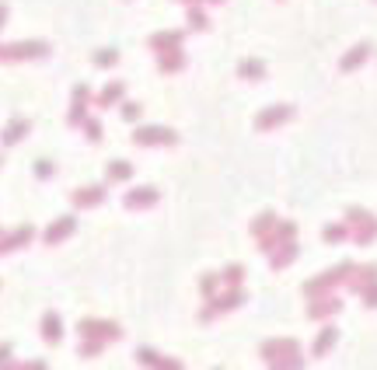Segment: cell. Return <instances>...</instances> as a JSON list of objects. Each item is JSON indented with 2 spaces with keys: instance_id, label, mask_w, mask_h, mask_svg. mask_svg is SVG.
<instances>
[{
  "instance_id": "1",
  "label": "cell",
  "mask_w": 377,
  "mask_h": 370,
  "mask_svg": "<svg viewBox=\"0 0 377 370\" xmlns=\"http://www.w3.org/2000/svg\"><path fill=\"white\" fill-rule=\"evenodd\" d=\"M346 224H349V238L356 245H371L377 238V217L364 206H346Z\"/></svg>"
},
{
  "instance_id": "2",
  "label": "cell",
  "mask_w": 377,
  "mask_h": 370,
  "mask_svg": "<svg viewBox=\"0 0 377 370\" xmlns=\"http://www.w3.org/2000/svg\"><path fill=\"white\" fill-rule=\"evenodd\" d=\"M49 56V42L25 39V42H0V63H21V60H42Z\"/></svg>"
},
{
  "instance_id": "3",
  "label": "cell",
  "mask_w": 377,
  "mask_h": 370,
  "mask_svg": "<svg viewBox=\"0 0 377 370\" xmlns=\"http://www.w3.org/2000/svg\"><path fill=\"white\" fill-rule=\"evenodd\" d=\"M133 143L136 147H175L178 133L171 126H136L133 129Z\"/></svg>"
},
{
  "instance_id": "4",
  "label": "cell",
  "mask_w": 377,
  "mask_h": 370,
  "mask_svg": "<svg viewBox=\"0 0 377 370\" xmlns=\"http://www.w3.org/2000/svg\"><path fill=\"white\" fill-rule=\"evenodd\" d=\"M74 231H77V217H74V213H63V217H56V220L42 231V241H45V245H60V241H67Z\"/></svg>"
},
{
  "instance_id": "5",
  "label": "cell",
  "mask_w": 377,
  "mask_h": 370,
  "mask_svg": "<svg viewBox=\"0 0 377 370\" xmlns=\"http://www.w3.org/2000/svg\"><path fill=\"white\" fill-rule=\"evenodd\" d=\"M293 238H297V224H293V220H280L266 238H258V248L269 255V251H276L280 245H287V241H293Z\"/></svg>"
},
{
  "instance_id": "6",
  "label": "cell",
  "mask_w": 377,
  "mask_h": 370,
  "mask_svg": "<svg viewBox=\"0 0 377 370\" xmlns=\"http://www.w3.org/2000/svg\"><path fill=\"white\" fill-rule=\"evenodd\" d=\"M293 119V105H266L255 116V129H276V126L290 123Z\"/></svg>"
},
{
  "instance_id": "7",
  "label": "cell",
  "mask_w": 377,
  "mask_h": 370,
  "mask_svg": "<svg viewBox=\"0 0 377 370\" xmlns=\"http://www.w3.org/2000/svg\"><path fill=\"white\" fill-rule=\"evenodd\" d=\"M87 109H91V87L87 84H77L74 87V98H70V112H67V123L81 126L87 119Z\"/></svg>"
},
{
  "instance_id": "8",
  "label": "cell",
  "mask_w": 377,
  "mask_h": 370,
  "mask_svg": "<svg viewBox=\"0 0 377 370\" xmlns=\"http://www.w3.org/2000/svg\"><path fill=\"white\" fill-rule=\"evenodd\" d=\"M32 238H35V227H32V224H21V227H14V231H0V255H7V251H14V248H25Z\"/></svg>"
},
{
  "instance_id": "9",
  "label": "cell",
  "mask_w": 377,
  "mask_h": 370,
  "mask_svg": "<svg viewBox=\"0 0 377 370\" xmlns=\"http://www.w3.org/2000/svg\"><path fill=\"white\" fill-rule=\"evenodd\" d=\"M105 185H81V189H74L70 192V203L77 206V210H94V206L105 203Z\"/></svg>"
},
{
  "instance_id": "10",
  "label": "cell",
  "mask_w": 377,
  "mask_h": 370,
  "mask_svg": "<svg viewBox=\"0 0 377 370\" xmlns=\"http://www.w3.org/2000/svg\"><path fill=\"white\" fill-rule=\"evenodd\" d=\"M349 269H353V266H349V262H342V266H335V269H329V273H322L318 280H311V283L304 287V293H311V297H315V293H322V290H332L335 283H342V280H346V273H349Z\"/></svg>"
},
{
  "instance_id": "11",
  "label": "cell",
  "mask_w": 377,
  "mask_h": 370,
  "mask_svg": "<svg viewBox=\"0 0 377 370\" xmlns=\"http://www.w3.org/2000/svg\"><path fill=\"white\" fill-rule=\"evenodd\" d=\"M371 53H374V45H371V42H356V45H353V49H346V56L339 60V70H342V74H353L356 67H364V63L371 60Z\"/></svg>"
},
{
  "instance_id": "12",
  "label": "cell",
  "mask_w": 377,
  "mask_h": 370,
  "mask_svg": "<svg viewBox=\"0 0 377 370\" xmlns=\"http://www.w3.org/2000/svg\"><path fill=\"white\" fill-rule=\"evenodd\" d=\"M158 200H161V192L154 185H136V189H129L123 196L126 210H147V206H154Z\"/></svg>"
},
{
  "instance_id": "13",
  "label": "cell",
  "mask_w": 377,
  "mask_h": 370,
  "mask_svg": "<svg viewBox=\"0 0 377 370\" xmlns=\"http://www.w3.org/2000/svg\"><path fill=\"white\" fill-rule=\"evenodd\" d=\"M28 133H32V123H28L25 116H14L11 123L4 126V133H0V143H4V147H14V143H21Z\"/></svg>"
},
{
  "instance_id": "14",
  "label": "cell",
  "mask_w": 377,
  "mask_h": 370,
  "mask_svg": "<svg viewBox=\"0 0 377 370\" xmlns=\"http://www.w3.org/2000/svg\"><path fill=\"white\" fill-rule=\"evenodd\" d=\"M123 94H126L123 81H109L98 94H94V105H98V109H112V105H119V102H123Z\"/></svg>"
},
{
  "instance_id": "15",
  "label": "cell",
  "mask_w": 377,
  "mask_h": 370,
  "mask_svg": "<svg viewBox=\"0 0 377 370\" xmlns=\"http://www.w3.org/2000/svg\"><path fill=\"white\" fill-rule=\"evenodd\" d=\"M377 283V266L374 262H367V266H353V276H349V287L353 290H360V293H364V290L367 287H374Z\"/></svg>"
},
{
  "instance_id": "16",
  "label": "cell",
  "mask_w": 377,
  "mask_h": 370,
  "mask_svg": "<svg viewBox=\"0 0 377 370\" xmlns=\"http://www.w3.org/2000/svg\"><path fill=\"white\" fill-rule=\"evenodd\" d=\"M182 32H154L151 39H147V45L154 49V53H171V49H182Z\"/></svg>"
},
{
  "instance_id": "17",
  "label": "cell",
  "mask_w": 377,
  "mask_h": 370,
  "mask_svg": "<svg viewBox=\"0 0 377 370\" xmlns=\"http://www.w3.org/2000/svg\"><path fill=\"white\" fill-rule=\"evenodd\" d=\"M185 25H189L192 32H207L209 28V14H207V7H203L200 0L185 7Z\"/></svg>"
},
{
  "instance_id": "18",
  "label": "cell",
  "mask_w": 377,
  "mask_h": 370,
  "mask_svg": "<svg viewBox=\"0 0 377 370\" xmlns=\"http://www.w3.org/2000/svg\"><path fill=\"white\" fill-rule=\"evenodd\" d=\"M241 300H245V293H241V290L234 287V290H227L224 297H213V300H209V308H207V311H203V315H207V318H209L213 311H231V308H238Z\"/></svg>"
},
{
  "instance_id": "19",
  "label": "cell",
  "mask_w": 377,
  "mask_h": 370,
  "mask_svg": "<svg viewBox=\"0 0 377 370\" xmlns=\"http://www.w3.org/2000/svg\"><path fill=\"white\" fill-rule=\"evenodd\" d=\"M182 67H185V53H182V49L158 53V70H161V74H178Z\"/></svg>"
},
{
  "instance_id": "20",
  "label": "cell",
  "mask_w": 377,
  "mask_h": 370,
  "mask_svg": "<svg viewBox=\"0 0 377 370\" xmlns=\"http://www.w3.org/2000/svg\"><path fill=\"white\" fill-rule=\"evenodd\" d=\"M276 224H280V217H276L273 210H266V213H258V217L251 220V238H255V241H258V238H266V234H269V231H273Z\"/></svg>"
},
{
  "instance_id": "21",
  "label": "cell",
  "mask_w": 377,
  "mask_h": 370,
  "mask_svg": "<svg viewBox=\"0 0 377 370\" xmlns=\"http://www.w3.org/2000/svg\"><path fill=\"white\" fill-rule=\"evenodd\" d=\"M297 251H300V245H297V241H287V245H280L276 251H269V262H273V269H283V266H290L293 259H297Z\"/></svg>"
},
{
  "instance_id": "22",
  "label": "cell",
  "mask_w": 377,
  "mask_h": 370,
  "mask_svg": "<svg viewBox=\"0 0 377 370\" xmlns=\"http://www.w3.org/2000/svg\"><path fill=\"white\" fill-rule=\"evenodd\" d=\"M129 178H133V165L129 161L116 158V161L105 165V182H129Z\"/></svg>"
},
{
  "instance_id": "23",
  "label": "cell",
  "mask_w": 377,
  "mask_h": 370,
  "mask_svg": "<svg viewBox=\"0 0 377 370\" xmlns=\"http://www.w3.org/2000/svg\"><path fill=\"white\" fill-rule=\"evenodd\" d=\"M238 74H241L245 81H262V77H266V63H262V60H241V63H238Z\"/></svg>"
},
{
  "instance_id": "24",
  "label": "cell",
  "mask_w": 377,
  "mask_h": 370,
  "mask_svg": "<svg viewBox=\"0 0 377 370\" xmlns=\"http://www.w3.org/2000/svg\"><path fill=\"white\" fill-rule=\"evenodd\" d=\"M322 238H325L329 245H342V241L349 238V224H346V220H339V224H329V227L322 231Z\"/></svg>"
},
{
  "instance_id": "25",
  "label": "cell",
  "mask_w": 377,
  "mask_h": 370,
  "mask_svg": "<svg viewBox=\"0 0 377 370\" xmlns=\"http://www.w3.org/2000/svg\"><path fill=\"white\" fill-rule=\"evenodd\" d=\"M81 329L87 332V335H105V339H116V335H119V329H116L112 322H84Z\"/></svg>"
},
{
  "instance_id": "26",
  "label": "cell",
  "mask_w": 377,
  "mask_h": 370,
  "mask_svg": "<svg viewBox=\"0 0 377 370\" xmlns=\"http://www.w3.org/2000/svg\"><path fill=\"white\" fill-rule=\"evenodd\" d=\"M332 311H339V300H335V297H322V300H315V308H311V315H315V318L332 315Z\"/></svg>"
},
{
  "instance_id": "27",
  "label": "cell",
  "mask_w": 377,
  "mask_h": 370,
  "mask_svg": "<svg viewBox=\"0 0 377 370\" xmlns=\"http://www.w3.org/2000/svg\"><path fill=\"white\" fill-rule=\"evenodd\" d=\"M119 112H123L126 123H140V119H143V105H140V102H123Z\"/></svg>"
},
{
  "instance_id": "28",
  "label": "cell",
  "mask_w": 377,
  "mask_h": 370,
  "mask_svg": "<svg viewBox=\"0 0 377 370\" xmlns=\"http://www.w3.org/2000/svg\"><path fill=\"white\" fill-rule=\"evenodd\" d=\"M119 63V53L116 49H98L94 53V67H116Z\"/></svg>"
},
{
  "instance_id": "29",
  "label": "cell",
  "mask_w": 377,
  "mask_h": 370,
  "mask_svg": "<svg viewBox=\"0 0 377 370\" xmlns=\"http://www.w3.org/2000/svg\"><path fill=\"white\" fill-rule=\"evenodd\" d=\"M42 335L53 339V342L60 339V318H56V315H45V318H42Z\"/></svg>"
},
{
  "instance_id": "30",
  "label": "cell",
  "mask_w": 377,
  "mask_h": 370,
  "mask_svg": "<svg viewBox=\"0 0 377 370\" xmlns=\"http://www.w3.org/2000/svg\"><path fill=\"white\" fill-rule=\"evenodd\" d=\"M81 129L87 133V143H98V140H102V123H98V119L87 116V119L81 123Z\"/></svg>"
},
{
  "instance_id": "31",
  "label": "cell",
  "mask_w": 377,
  "mask_h": 370,
  "mask_svg": "<svg viewBox=\"0 0 377 370\" xmlns=\"http://www.w3.org/2000/svg\"><path fill=\"white\" fill-rule=\"evenodd\" d=\"M241 276H245V269H241L238 262L224 269V283H231V287H238V283H241Z\"/></svg>"
},
{
  "instance_id": "32",
  "label": "cell",
  "mask_w": 377,
  "mask_h": 370,
  "mask_svg": "<svg viewBox=\"0 0 377 370\" xmlns=\"http://www.w3.org/2000/svg\"><path fill=\"white\" fill-rule=\"evenodd\" d=\"M35 175H39V178H53V175H56V165L45 161V158H39V161H35Z\"/></svg>"
},
{
  "instance_id": "33",
  "label": "cell",
  "mask_w": 377,
  "mask_h": 370,
  "mask_svg": "<svg viewBox=\"0 0 377 370\" xmlns=\"http://www.w3.org/2000/svg\"><path fill=\"white\" fill-rule=\"evenodd\" d=\"M332 342H335V329H325L322 332V339H318V353H325Z\"/></svg>"
},
{
  "instance_id": "34",
  "label": "cell",
  "mask_w": 377,
  "mask_h": 370,
  "mask_svg": "<svg viewBox=\"0 0 377 370\" xmlns=\"http://www.w3.org/2000/svg\"><path fill=\"white\" fill-rule=\"evenodd\" d=\"M217 287H220V280H217L213 273H207V276H203V293H207V297H209V293H213V290H217Z\"/></svg>"
},
{
  "instance_id": "35",
  "label": "cell",
  "mask_w": 377,
  "mask_h": 370,
  "mask_svg": "<svg viewBox=\"0 0 377 370\" xmlns=\"http://www.w3.org/2000/svg\"><path fill=\"white\" fill-rule=\"evenodd\" d=\"M364 297L371 300V308H377V283H374V287H367V290H364Z\"/></svg>"
},
{
  "instance_id": "36",
  "label": "cell",
  "mask_w": 377,
  "mask_h": 370,
  "mask_svg": "<svg viewBox=\"0 0 377 370\" xmlns=\"http://www.w3.org/2000/svg\"><path fill=\"white\" fill-rule=\"evenodd\" d=\"M7 25V4H0V28Z\"/></svg>"
},
{
  "instance_id": "37",
  "label": "cell",
  "mask_w": 377,
  "mask_h": 370,
  "mask_svg": "<svg viewBox=\"0 0 377 370\" xmlns=\"http://www.w3.org/2000/svg\"><path fill=\"white\" fill-rule=\"evenodd\" d=\"M200 4H207V7H209V4H224V0H200Z\"/></svg>"
},
{
  "instance_id": "38",
  "label": "cell",
  "mask_w": 377,
  "mask_h": 370,
  "mask_svg": "<svg viewBox=\"0 0 377 370\" xmlns=\"http://www.w3.org/2000/svg\"><path fill=\"white\" fill-rule=\"evenodd\" d=\"M175 4H185V7H189V4H196V0H175Z\"/></svg>"
},
{
  "instance_id": "39",
  "label": "cell",
  "mask_w": 377,
  "mask_h": 370,
  "mask_svg": "<svg viewBox=\"0 0 377 370\" xmlns=\"http://www.w3.org/2000/svg\"><path fill=\"white\" fill-rule=\"evenodd\" d=\"M0 165H4V158H0Z\"/></svg>"
}]
</instances>
